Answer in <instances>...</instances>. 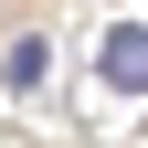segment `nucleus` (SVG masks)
Segmentation results:
<instances>
[{
  "instance_id": "nucleus-2",
  "label": "nucleus",
  "mask_w": 148,
  "mask_h": 148,
  "mask_svg": "<svg viewBox=\"0 0 148 148\" xmlns=\"http://www.w3.org/2000/svg\"><path fill=\"white\" fill-rule=\"evenodd\" d=\"M0 85H42V42H11L0 53Z\"/></svg>"
},
{
  "instance_id": "nucleus-1",
  "label": "nucleus",
  "mask_w": 148,
  "mask_h": 148,
  "mask_svg": "<svg viewBox=\"0 0 148 148\" xmlns=\"http://www.w3.org/2000/svg\"><path fill=\"white\" fill-rule=\"evenodd\" d=\"M106 85L148 95V21H116V32H106Z\"/></svg>"
}]
</instances>
